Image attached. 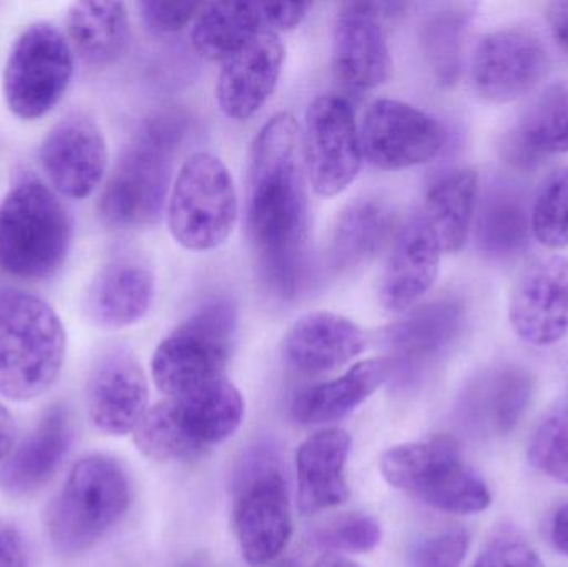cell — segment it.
<instances>
[{"instance_id":"7dc6e473","label":"cell","mask_w":568,"mask_h":567,"mask_svg":"<svg viewBox=\"0 0 568 567\" xmlns=\"http://www.w3.org/2000/svg\"><path fill=\"white\" fill-rule=\"evenodd\" d=\"M179 567H213V566L210 565V563L206 561V559L192 558V559H189V561L182 563V565H180Z\"/></svg>"},{"instance_id":"d4e9b609","label":"cell","mask_w":568,"mask_h":567,"mask_svg":"<svg viewBox=\"0 0 568 567\" xmlns=\"http://www.w3.org/2000/svg\"><path fill=\"white\" fill-rule=\"evenodd\" d=\"M351 438L329 428L311 435L296 453L297 506L311 516L336 508L349 498L346 482Z\"/></svg>"},{"instance_id":"f1b7e54d","label":"cell","mask_w":568,"mask_h":567,"mask_svg":"<svg viewBox=\"0 0 568 567\" xmlns=\"http://www.w3.org/2000/svg\"><path fill=\"white\" fill-rule=\"evenodd\" d=\"M476 245L489 260L516 259L529 246L530 209L523 190L509 182H494L477 200L474 219Z\"/></svg>"},{"instance_id":"2e32d148","label":"cell","mask_w":568,"mask_h":567,"mask_svg":"<svg viewBox=\"0 0 568 567\" xmlns=\"http://www.w3.org/2000/svg\"><path fill=\"white\" fill-rule=\"evenodd\" d=\"M509 322L524 342L552 346L568 335V256L530 262L510 293Z\"/></svg>"},{"instance_id":"d6986e66","label":"cell","mask_w":568,"mask_h":567,"mask_svg":"<svg viewBox=\"0 0 568 567\" xmlns=\"http://www.w3.org/2000/svg\"><path fill=\"white\" fill-rule=\"evenodd\" d=\"M536 378L516 363H500L480 372L464 389L459 409L470 432L507 436L519 426L532 403Z\"/></svg>"},{"instance_id":"cb8c5ba5","label":"cell","mask_w":568,"mask_h":567,"mask_svg":"<svg viewBox=\"0 0 568 567\" xmlns=\"http://www.w3.org/2000/svg\"><path fill=\"white\" fill-rule=\"evenodd\" d=\"M366 350L363 330L346 316L311 312L287 330L283 342L286 362L303 375H326Z\"/></svg>"},{"instance_id":"1f68e13d","label":"cell","mask_w":568,"mask_h":567,"mask_svg":"<svg viewBox=\"0 0 568 567\" xmlns=\"http://www.w3.org/2000/svg\"><path fill=\"white\" fill-rule=\"evenodd\" d=\"M70 43L83 62L109 67L119 62L130 43V19L122 2H75L67 12Z\"/></svg>"},{"instance_id":"ac0fdd59","label":"cell","mask_w":568,"mask_h":567,"mask_svg":"<svg viewBox=\"0 0 568 567\" xmlns=\"http://www.w3.org/2000/svg\"><path fill=\"white\" fill-rule=\"evenodd\" d=\"M40 163L55 192L67 199H87L99 189L106 173L105 136L90 117H67L43 139Z\"/></svg>"},{"instance_id":"484cf974","label":"cell","mask_w":568,"mask_h":567,"mask_svg":"<svg viewBox=\"0 0 568 567\" xmlns=\"http://www.w3.org/2000/svg\"><path fill=\"white\" fill-rule=\"evenodd\" d=\"M155 276L142 260L123 256L103 266L87 296V312L97 325L126 328L149 313Z\"/></svg>"},{"instance_id":"f546056e","label":"cell","mask_w":568,"mask_h":567,"mask_svg":"<svg viewBox=\"0 0 568 567\" xmlns=\"http://www.w3.org/2000/svg\"><path fill=\"white\" fill-rule=\"evenodd\" d=\"M514 165H537L544 156L568 153V82L549 87L524 113L516 132L504 142Z\"/></svg>"},{"instance_id":"7402d4cb","label":"cell","mask_w":568,"mask_h":567,"mask_svg":"<svg viewBox=\"0 0 568 567\" xmlns=\"http://www.w3.org/2000/svg\"><path fill=\"white\" fill-rule=\"evenodd\" d=\"M331 60L334 77L346 89L364 92L383 85L393 60L379 20L364 16L354 2L341 3Z\"/></svg>"},{"instance_id":"bcb514c9","label":"cell","mask_w":568,"mask_h":567,"mask_svg":"<svg viewBox=\"0 0 568 567\" xmlns=\"http://www.w3.org/2000/svg\"><path fill=\"white\" fill-rule=\"evenodd\" d=\"M313 567H361L343 556H324Z\"/></svg>"},{"instance_id":"ee69618b","label":"cell","mask_w":568,"mask_h":567,"mask_svg":"<svg viewBox=\"0 0 568 567\" xmlns=\"http://www.w3.org/2000/svg\"><path fill=\"white\" fill-rule=\"evenodd\" d=\"M550 541L560 555L568 558V503L557 509L550 525Z\"/></svg>"},{"instance_id":"ba28073f","label":"cell","mask_w":568,"mask_h":567,"mask_svg":"<svg viewBox=\"0 0 568 567\" xmlns=\"http://www.w3.org/2000/svg\"><path fill=\"white\" fill-rule=\"evenodd\" d=\"M236 328L239 312L229 298L200 306L155 350L152 375L156 388L173 396L225 378Z\"/></svg>"},{"instance_id":"83f0119b","label":"cell","mask_w":568,"mask_h":567,"mask_svg":"<svg viewBox=\"0 0 568 567\" xmlns=\"http://www.w3.org/2000/svg\"><path fill=\"white\" fill-rule=\"evenodd\" d=\"M387 378L386 358L356 363L336 379L301 389L291 403V416L304 426L336 422L363 405Z\"/></svg>"},{"instance_id":"ffe728a7","label":"cell","mask_w":568,"mask_h":567,"mask_svg":"<svg viewBox=\"0 0 568 567\" xmlns=\"http://www.w3.org/2000/svg\"><path fill=\"white\" fill-rule=\"evenodd\" d=\"M284 47L280 33L265 29L225 62L216 83V102L229 119L248 120L275 93Z\"/></svg>"},{"instance_id":"603a6c76","label":"cell","mask_w":568,"mask_h":567,"mask_svg":"<svg viewBox=\"0 0 568 567\" xmlns=\"http://www.w3.org/2000/svg\"><path fill=\"white\" fill-rule=\"evenodd\" d=\"M72 439L69 409L63 405L50 406L36 428L0 466V488L16 498L42 489L59 472Z\"/></svg>"},{"instance_id":"3957f363","label":"cell","mask_w":568,"mask_h":567,"mask_svg":"<svg viewBox=\"0 0 568 567\" xmlns=\"http://www.w3.org/2000/svg\"><path fill=\"white\" fill-rule=\"evenodd\" d=\"M243 415L242 393L220 378L156 403L136 426L133 439L153 462H192L229 439Z\"/></svg>"},{"instance_id":"b9f144b4","label":"cell","mask_w":568,"mask_h":567,"mask_svg":"<svg viewBox=\"0 0 568 567\" xmlns=\"http://www.w3.org/2000/svg\"><path fill=\"white\" fill-rule=\"evenodd\" d=\"M0 567H27L26 545L19 529L0 519Z\"/></svg>"},{"instance_id":"8d00e7d4","label":"cell","mask_w":568,"mask_h":567,"mask_svg":"<svg viewBox=\"0 0 568 567\" xmlns=\"http://www.w3.org/2000/svg\"><path fill=\"white\" fill-rule=\"evenodd\" d=\"M379 523L364 513L339 516L316 533V543L329 551L367 553L379 545Z\"/></svg>"},{"instance_id":"60d3db41","label":"cell","mask_w":568,"mask_h":567,"mask_svg":"<svg viewBox=\"0 0 568 567\" xmlns=\"http://www.w3.org/2000/svg\"><path fill=\"white\" fill-rule=\"evenodd\" d=\"M258 6L266 29L276 33L296 29L310 9V3L303 2L258 3Z\"/></svg>"},{"instance_id":"7bdbcfd3","label":"cell","mask_w":568,"mask_h":567,"mask_svg":"<svg viewBox=\"0 0 568 567\" xmlns=\"http://www.w3.org/2000/svg\"><path fill=\"white\" fill-rule=\"evenodd\" d=\"M546 17L554 39L568 57V2L549 3Z\"/></svg>"},{"instance_id":"d6a6232c","label":"cell","mask_w":568,"mask_h":567,"mask_svg":"<svg viewBox=\"0 0 568 567\" xmlns=\"http://www.w3.org/2000/svg\"><path fill=\"white\" fill-rule=\"evenodd\" d=\"M258 3H203L193 23V47L213 62H229L265 30Z\"/></svg>"},{"instance_id":"836d02e7","label":"cell","mask_w":568,"mask_h":567,"mask_svg":"<svg viewBox=\"0 0 568 567\" xmlns=\"http://www.w3.org/2000/svg\"><path fill=\"white\" fill-rule=\"evenodd\" d=\"M474 6H449L430 13L420 27V49L440 87H454L463 72L464 42Z\"/></svg>"},{"instance_id":"8fae6325","label":"cell","mask_w":568,"mask_h":567,"mask_svg":"<svg viewBox=\"0 0 568 567\" xmlns=\"http://www.w3.org/2000/svg\"><path fill=\"white\" fill-rule=\"evenodd\" d=\"M72 75L69 39L50 23H32L13 40L7 57L3 69L7 107L19 119H40L60 102Z\"/></svg>"},{"instance_id":"277c9868","label":"cell","mask_w":568,"mask_h":567,"mask_svg":"<svg viewBox=\"0 0 568 567\" xmlns=\"http://www.w3.org/2000/svg\"><path fill=\"white\" fill-rule=\"evenodd\" d=\"M67 335L55 310L19 290L0 292V396L39 398L59 378Z\"/></svg>"},{"instance_id":"52a82bcc","label":"cell","mask_w":568,"mask_h":567,"mask_svg":"<svg viewBox=\"0 0 568 567\" xmlns=\"http://www.w3.org/2000/svg\"><path fill=\"white\" fill-rule=\"evenodd\" d=\"M381 473L393 488L449 515H477L493 503L486 482L467 465L453 436L390 448L383 456Z\"/></svg>"},{"instance_id":"e575fe53","label":"cell","mask_w":568,"mask_h":567,"mask_svg":"<svg viewBox=\"0 0 568 567\" xmlns=\"http://www.w3.org/2000/svg\"><path fill=\"white\" fill-rule=\"evenodd\" d=\"M532 236L549 250L568 246V166L547 176L530 209Z\"/></svg>"},{"instance_id":"5b68a950","label":"cell","mask_w":568,"mask_h":567,"mask_svg":"<svg viewBox=\"0 0 568 567\" xmlns=\"http://www.w3.org/2000/svg\"><path fill=\"white\" fill-rule=\"evenodd\" d=\"M129 476L112 456L90 455L70 469L45 515L50 545L63 558L92 549L129 512Z\"/></svg>"},{"instance_id":"d590c367","label":"cell","mask_w":568,"mask_h":567,"mask_svg":"<svg viewBox=\"0 0 568 567\" xmlns=\"http://www.w3.org/2000/svg\"><path fill=\"white\" fill-rule=\"evenodd\" d=\"M534 468L568 485V408L550 412L537 426L527 446Z\"/></svg>"},{"instance_id":"4316f807","label":"cell","mask_w":568,"mask_h":567,"mask_svg":"<svg viewBox=\"0 0 568 567\" xmlns=\"http://www.w3.org/2000/svg\"><path fill=\"white\" fill-rule=\"evenodd\" d=\"M397 213L386 200L357 199L336 216L329 236V263L346 273L369 263L396 233Z\"/></svg>"},{"instance_id":"ab89813d","label":"cell","mask_w":568,"mask_h":567,"mask_svg":"<svg viewBox=\"0 0 568 567\" xmlns=\"http://www.w3.org/2000/svg\"><path fill=\"white\" fill-rule=\"evenodd\" d=\"M136 7H139L143 22L152 32L169 36V33L185 29L190 22H195L203 3L145 0Z\"/></svg>"},{"instance_id":"74e56055","label":"cell","mask_w":568,"mask_h":567,"mask_svg":"<svg viewBox=\"0 0 568 567\" xmlns=\"http://www.w3.org/2000/svg\"><path fill=\"white\" fill-rule=\"evenodd\" d=\"M466 529L454 528L420 541L409 556L410 567H460L469 551Z\"/></svg>"},{"instance_id":"9c48e42d","label":"cell","mask_w":568,"mask_h":567,"mask_svg":"<svg viewBox=\"0 0 568 567\" xmlns=\"http://www.w3.org/2000/svg\"><path fill=\"white\" fill-rule=\"evenodd\" d=\"M278 456L256 446L240 463L233 488V528L243 558L263 566L278 558L293 535L290 492Z\"/></svg>"},{"instance_id":"4fadbf2b","label":"cell","mask_w":568,"mask_h":567,"mask_svg":"<svg viewBox=\"0 0 568 567\" xmlns=\"http://www.w3.org/2000/svg\"><path fill=\"white\" fill-rule=\"evenodd\" d=\"M304 163L320 196L339 195L356 180L363 162L359 129L349 102L320 95L304 115Z\"/></svg>"},{"instance_id":"7a4b0ae2","label":"cell","mask_w":568,"mask_h":567,"mask_svg":"<svg viewBox=\"0 0 568 567\" xmlns=\"http://www.w3.org/2000/svg\"><path fill=\"white\" fill-rule=\"evenodd\" d=\"M189 129L190 117L179 109L153 113L140 125L100 195L99 212L106 225L129 230L159 222Z\"/></svg>"},{"instance_id":"e0dca14e","label":"cell","mask_w":568,"mask_h":567,"mask_svg":"<svg viewBox=\"0 0 568 567\" xmlns=\"http://www.w3.org/2000/svg\"><path fill=\"white\" fill-rule=\"evenodd\" d=\"M87 412L103 435L135 432L149 412V383L130 350L113 346L95 360L87 382Z\"/></svg>"},{"instance_id":"f35d334b","label":"cell","mask_w":568,"mask_h":567,"mask_svg":"<svg viewBox=\"0 0 568 567\" xmlns=\"http://www.w3.org/2000/svg\"><path fill=\"white\" fill-rule=\"evenodd\" d=\"M473 567H546L536 549L514 531H500L487 541Z\"/></svg>"},{"instance_id":"7c38bea8","label":"cell","mask_w":568,"mask_h":567,"mask_svg":"<svg viewBox=\"0 0 568 567\" xmlns=\"http://www.w3.org/2000/svg\"><path fill=\"white\" fill-rule=\"evenodd\" d=\"M469 306L447 293L410 310L384 333L389 378L400 388L419 385L466 332Z\"/></svg>"},{"instance_id":"8992f818","label":"cell","mask_w":568,"mask_h":567,"mask_svg":"<svg viewBox=\"0 0 568 567\" xmlns=\"http://www.w3.org/2000/svg\"><path fill=\"white\" fill-rule=\"evenodd\" d=\"M72 223L52 189L23 179L0 202V272L23 282H42L62 269Z\"/></svg>"},{"instance_id":"30bf717a","label":"cell","mask_w":568,"mask_h":567,"mask_svg":"<svg viewBox=\"0 0 568 567\" xmlns=\"http://www.w3.org/2000/svg\"><path fill=\"white\" fill-rule=\"evenodd\" d=\"M166 215L183 249L210 252L222 246L239 222V195L223 160L209 152L190 156L173 183Z\"/></svg>"},{"instance_id":"6da1fadb","label":"cell","mask_w":568,"mask_h":567,"mask_svg":"<svg viewBox=\"0 0 568 567\" xmlns=\"http://www.w3.org/2000/svg\"><path fill=\"white\" fill-rule=\"evenodd\" d=\"M248 226L263 288L280 302L300 295L307 272V196L291 113L270 119L250 152Z\"/></svg>"},{"instance_id":"f6af8a7d","label":"cell","mask_w":568,"mask_h":567,"mask_svg":"<svg viewBox=\"0 0 568 567\" xmlns=\"http://www.w3.org/2000/svg\"><path fill=\"white\" fill-rule=\"evenodd\" d=\"M13 438H16V423L9 409L0 403V462L12 452Z\"/></svg>"},{"instance_id":"44dd1931","label":"cell","mask_w":568,"mask_h":567,"mask_svg":"<svg viewBox=\"0 0 568 567\" xmlns=\"http://www.w3.org/2000/svg\"><path fill=\"white\" fill-rule=\"evenodd\" d=\"M440 255L439 240L423 213L400 226L381 280L384 308L399 313L416 305L436 282Z\"/></svg>"},{"instance_id":"9a60e30c","label":"cell","mask_w":568,"mask_h":567,"mask_svg":"<svg viewBox=\"0 0 568 567\" xmlns=\"http://www.w3.org/2000/svg\"><path fill=\"white\" fill-rule=\"evenodd\" d=\"M549 70L550 57L542 40L520 27L487 33L470 60L474 90L493 103L523 99L546 79Z\"/></svg>"},{"instance_id":"4dcf8cb0","label":"cell","mask_w":568,"mask_h":567,"mask_svg":"<svg viewBox=\"0 0 568 567\" xmlns=\"http://www.w3.org/2000/svg\"><path fill=\"white\" fill-rule=\"evenodd\" d=\"M479 200V176L473 169H454L430 183L423 215L444 253H459L469 240Z\"/></svg>"},{"instance_id":"5bb4252c","label":"cell","mask_w":568,"mask_h":567,"mask_svg":"<svg viewBox=\"0 0 568 567\" xmlns=\"http://www.w3.org/2000/svg\"><path fill=\"white\" fill-rule=\"evenodd\" d=\"M359 136L366 159L390 172L430 162L447 140L436 117L393 99H377L367 107Z\"/></svg>"}]
</instances>
